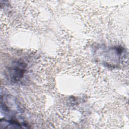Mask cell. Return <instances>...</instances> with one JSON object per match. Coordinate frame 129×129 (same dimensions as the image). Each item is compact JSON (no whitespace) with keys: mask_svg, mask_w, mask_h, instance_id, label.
<instances>
[{"mask_svg":"<svg viewBox=\"0 0 129 129\" xmlns=\"http://www.w3.org/2000/svg\"><path fill=\"white\" fill-rule=\"evenodd\" d=\"M27 64L22 60L13 62L7 69L6 76L12 83L20 82L25 77L27 71Z\"/></svg>","mask_w":129,"mask_h":129,"instance_id":"obj_1","label":"cell"},{"mask_svg":"<svg viewBox=\"0 0 129 129\" xmlns=\"http://www.w3.org/2000/svg\"><path fill=\"white\" fill-rule=\"evenodd\" d=\"M125 50L120 46L111 47L104 52L105 64L110 66L117 64L124 56Z\"/></svg>","mask_w":129,"mask_h":129,"instance_id":"obj_2","label":"cell"},{"mask_svg":"<svg viewBox=\"0 0 129 129\" xmlns=\"http://www.w3.org/2000/svg\"><path fill=\"white\" fill-rule=\"evenodd\" d=\"M15 98L12 96L8 95H4L1 96V109L2 111L4 110V113L11 115L13 117L14 115L17 114L19 111V108L18 105L16 101Z\"/></svg>","mask_w":129,"mask_h":129,"instance_id":"obj_3","label":"cell"},{"mask_svg":"<svg viewBox=\"0 0 129 129\" xmlns=\"http://www.w3.org/2000/svg\"><path fill=\"white\" fill-rule=\"evenodd\" d=\"M1 127L2 128H27V124L15 118H9L8 119H1L0 121Z\"/></svg>","mask_w":129,"mask_h":129,"instance_id":"obj_4","label":"cell"}]
</instances>
